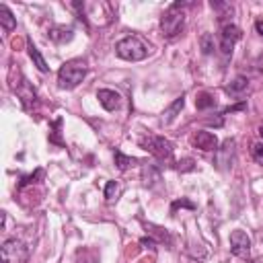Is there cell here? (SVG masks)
I'll return each mask as SVG.
<instances>
[{"instance_id":"cell-1","label":"cell","mask_w":263,"mask_h":263,"mask_svg":"<svg viewBox=\"0 0 263 263\" xmlns=\"http://www.w3.org/2000/svg\"><path fill=\"white\" fill-rule=\"evenodd\" d=\"M148 51H150V45L138 35H127L115 43V53L127 62H140L148 55Z\"/></svg>"},{"instance_id":"cell-2","label":"cell","mask_w":263,"mask_h":263,"mask_svg":"<svg viewBox=\"0 0 263 263\" xmlns=\"http://www.w3.org/2000/svg\"><path fill=\"white\" fill-rule=\"evenodd\" d=\"M183 2H173L160 16V31L164 37L173 39L181 33L183 25H185V10H183Z\"/></svg>"},{"instance_id":"cell-3","label":"cell","mask_w":263,"mask_h":263,"mask_svg":"<svg viewBox=\"0 0 263 263\" xmlns=\"http://www.w3.org/2000/svg\"><path fill=\"white\" fill-rule=\"evenodd\" d=\"M86 76V64L82 60H70L66 62L58 72V86L60 88H76Z\"/></svg>"},{"instance_id":"cell-4","label":"cell","mask_w":263,"mask_h":263,"mask_svg":"<svg viewBox=\"0 0 263 263\" xmlns=\"http://www.w3.org/2000/svg\"><path fill=\"white\" fill-rule=\"evenodd\" d=\"M140 146L144 150H148L150 154H154L158 160H171V156H173V144L162 136H154V134L142 136Z\"/></svg>"},{"instance_id":"cell-5","label":"cell","mask_w":263,"mask_h":263,"mask_svg":"<svg viewBox=\"0 0 263 263\" xmlns=\"http://www.w3.org/2000/svg\"><path fill=\"white\" fill-rule=\"evenodd\" d=\"M29 259V249L18 238H8L2 245V263H25Z\"/></svg>"},{"instance_id":"cell-6","label":"cell","mask_w":263,"mask_h":263,"mask_svg":"<svg viewBox=\"0 0 263 263\" xmlns=\"http://www.w3.org/2000/svg\"><path fill=\"white\" fill-rule=\"evenodd\" d=\"M240 37H242V33H240V29H238L236 25H232V23L222 25V33H220V51H222L224 55H230L232 49H234V43H236Z\"/></svg>"},{"instance_id":"cell-7","label":"cell","mask_w":263,"mask_h":263,"mask_svg":"<svg viewBox=\"0 0 263 263\" xmlns=\"http://www.w3.org/2000/svg\"><path fill=\"white\" fill-rule=\"evenodd\" d=\"M230 253L240 257V259H247L249 253H251V238L245 230H234L230 234Z\"/></svg>"},{"instance_id":"cell-8","label":"cell","mask_w":263,"mask_h":263,"mask_svg":"<svg viewBox=\"0 0 263 263\" xmlns=\"http://www.w3.org/2000/svg\"><path fill=\"white\" fill-rule=\"evenodd\" d=\"M234 146H236V142H234L232 138H228V140H224V144L216 150V166H218L220 171H226V168L232 166V160H234Z\"/></svg>"},{"instance_id":"cell-9","label":"cell","mask_w":263,"mask_h":263,"mask_svg":"<svg viewBox=\"0 0 263 263\" xmlns=\"http://www.w3.org/2000/svg\"><path fill=\"white\" fill-rule=\"evenodd\" d=\"M193 144H195V148H199L203 152H216L218 150V138L205 129H201L193 136Z\"/></svg>"},{"instance_id":"cell-10","label":"cell","mask_w":263,"mask_h":263,"mask_svg":"<svg viewBox=\"0 0 263 263\" xmlns=\"http://www.w3.org/2000/svg\"><path fill=\"white\" fill-rule=\"evenodd\" d=\"M97 99H99V103L103 105V109H107V111H115L117 107H119V95L115 92V90H111V88H101L99 92H97Z\"/></svg>"},{"instance_id":"cell-11","label":"cell","mask_w":263,"mask_h":263,"mask_svg":"<svg viewBox=\"0 0 263 263\" xmlns=\"http://www.w3.org/2000/svg\"><path fill=\"white\" fill-rule=\"evenodd\" d=\"M74 37V31H72V27H53V29H49V39L53 41V43H58V45H62V43H66V41H70Z\"/></svg>"},{"instance_id":"cell-12","label":"cell","mask_w":263,"mask_h":263,"mask_svg":"<svg viewBox=\"0 0 263 263\" xmlns=\"http://www.w3.org/2000/svg\"><path fill=\"white\" fill-rule=\"evenodd\" d=\"M249 88V78L247 76H236L228 86H226V92L232 95V97H238L240 92H245Z\"/></svg>"},{"instance_id":"cell-13","label":"cell","mask_w":263,"mask_h":263,"mask_svg":"<svg viewBox=\"0 0 263 263\" xmlns=\"http://www.w3.org/2000/svg\"><path fill=\"white\" fill-rule=\"evenodd\" d=\"M0 25L4 31H12L16 27V18L12 16V12L6 4H0Z\"/></svg>"},{"instance_id":"cell-14","label":"cell","mask_w":263,"mask_h":263,"mask_svg":"<svg viewBox=\"0 0 263 263\" xmlns=\"http://www.w3.org/2000/svg\"><path fill=\"white\" fill-rule=\"evenodd\" d=\"M14 90H16V95L21 97V101L25 103V107L31 109V101L35 103V90L27 84V80H23V86H14Z\"/></svg>"},{"instance_id":"cell-15","label":"cell","mask_w":263,"mask_h":263,"mask_svg":"<svg viewBox=\"0 0 263 263\" xmlns=\"http://www.w3.org/2000/svg\"><path fill=\"white\" fill-rule=\"evenodd\" d=\"M29 55H31V60L35 62V66H37V70H39V72H47V70H49L47 62L43 60V55L39 53V49H37L33 43H29Z\"/></svg>"},{"instance_id":"cell-16","label":"cell","mask_w":263,"mask_h":263,"mask_svg":"<svg viewBox=\"0 0 263 263\" xmlns=\"http://www.w3.org/2000/svg\"><path fill=\"white\" fill-rule=\"evenodd\" d=\"M183 109V97H179L166 111H164V115H162V123H171L175 117H177V113Z\"/></svg>"},{"instance_id":"cell-17","label":"cell","mask_w":263,"mask_h":263,"mask_svg":"<svg viewBox=\"0 0 263 263\" xmlns=\"http://www.w3.org/2000/svg\"><path fill=\"white\" fill-rule=\"evenodd\" d=\"M195 105H197V109H199V111H205V109L214 107V105H216V101H214V97H212L208 90H203V92H199V95H197Z\"/></svg>"},{"instance_id":"cell-18","label":"cell","mask_w":263,"mask_h":263,"mask_svg":"<svg viewBox=\"0 0 263 263\" xmlns=\"http://www.w3.org/2000/svg\"><path fill=\"white\" fill-rule=\"evenodd\" d=\"M136 162H138L136 158H129V156H125V154H121L119 150L115 152V164L119 166V171H125V168H127L129 164H136Z\"/></svg>"},{"instance_id":"cell-19","label":"cell","mask_w":263,"mask_h":263,"mask_svg":"<svg viewBox=\"0 0 263 263\" xmlns=\"http://www.w3.org/2000/svg\"><path fill=\"white\" fill-rule=\"evenodd\" d=\"M199 45H201V51L208 55V53H212L214 51V37L210 35V33H205V35H201V39H199Z\"/></svg>"},{"instance_id":"cell-20","label":"cell","mask_w":263,"mask_h":263,"mask_svg":"<svg viewBox=\"0 0 263 263\" xmlns=\"http://www.w3.org/2000/svg\"><path fill=\"white\" fill-rule=\"evenodd\" d=\"M251 156L255 162L263 164V142H253L251 144Z\"/></svg>"},{"instance_id":"cell-21","label":"cell","mask_w":263,"mask_h":263,"mask_svg":"<svg viewBox=\"0 0 263 263\" xmlns=\"http://www.w3.org/2000/svg\"><path fill=\"white\" fill-rule=\"evenodd\" d=\"M117 191H119L117 183H115V181H109L107 187H105V197H107V201H113V197L117 195Z\"/></svg>"},{"instance_id":"cell-22","label":"cell","mask_w":263,"mask_h":263,"mask_svg":"<svg viewBox=\"0 0 263 263\" xmlns=\"http://www.w3.org/2000/svg\"><path fill=\"white\" fill-rule=\"evenodd\" d=\"M37 177H43V171H41V168H37V171H35V175H29V177H23V181L18 183V187H25V185H29V183H33V179H37Z\"/></svg>"},{"instance_id":"cell-23","label":"cell","mask_w":263,"mask_h":263,"mask_svg":"<svg viewBox=\"0 0 263 263\" xmlns=\"http://www.w3.org/2000/svg\"><path fill=\"white\" fill-rule=\"evenodd\" d=\"M179 168H181V171H191V168H193V160H191V158H187V160L179 162Z\"/></svg>"},{"instance_id":"cell-24","label":"cell","mask_w":263,"mask_h":263,"mask_svg":"<svg viewBox=\"0 0 263 263\" xmlns=\"http://www.w3.org/2000/svg\"><path fill=\"white\" fill-rule=\"evenodd\" d=\"M255 29H257V33L263 37V18H259V21H255Z\"/></svg>"},{"instance_id":"cell-25","label":"cell","mask_w":263,"mask_h":263,"mask_svg":"<svg viewBox=\"0 0 263 263\" xmlns=\"http://www.w3.org/2000/svg\"><path fill=\"white\" fill-rule=\"evenodd\" d=\"M259 136H261V138H263V125H261V127H259Z\"/></svg>"},{"instance_id":"cell-26","label":"cell","mask_w":263,"mask_h":263,"mask_svg":"<svg viewBox=\"0 0 263 263\" xmlns=\"http://www.w3.org/2000/svg\"><path fill=\"white\" fill-rule=\"evenodd\" d=\"M255 263H263V261H255Z\"/></svg>"}]
</instances>
